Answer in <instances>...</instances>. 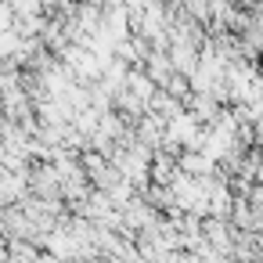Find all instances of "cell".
I'll return each mask as SVG.
<instances>
[{
    "label": "cell",
    "instance_id": "1",
    "mask_svg": "<svg viewBox=\"0 0 263 263\" xmlns=\"http://www.w3.org/2000/svg\"><path fill=\"white\" fill-rule=\"evenodd\" d=\"M62 62L69 65V72H72L80 83H98L101 72H105L101 58H98L90 47H83V44H69V47L62 51Z\"/></svg>",
    "mask_w": 263,
    "mask_h": 263
},
{
    "label": "cell",
    "instance_id": "2",
    "mask_svg": "<svg viewBox=\"0 0 263 263\" xmlns=\"http://www.w3.org/2000/svg\"><path fill=\"white\" fill-rule=\"evenodd\" d=\"M216 166H220V162H216V159H209L202 148H184V152H180V170H184V173H191V177H209V173H220Z\"/></svg>",
    "mask_w": 263,
    "mask_h": 263
},
{
    "label": "cell",
    "instance_id": "3",
    "mask_svg": "<svg viewBox=\"0 0 263 263\" xmlns=\"http://www.w3.org/2000/svg\"><path fill=\"white\" fill-rule=\"evenodd\" d=\"M126 4H130V8H148L152 0H126Z\"/></svg>",
    "mask_w": 263,
    "mask_h": 263
}]
</instances>
